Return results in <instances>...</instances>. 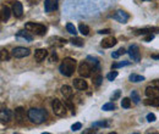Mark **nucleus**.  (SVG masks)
Segmentation results:
<instances>
[{"instance_id": "f257e3e1", "label": "nucleus", "mask_w": 159, "mask_h": 134, "mask_svg": "<svg viewBox=\"0 0 159 134\" xmlns=\"http://www.w3.org/2000/svg\"><path fill=\"white\" fill-rule=\"evenodd\" d=\"M27 116H28V118H30V121L32 123L42 124V123L45 122L47 118H48V112L44 109H36V107H33V109L28 110Z\"/></svg>"}, {"instance_id": "f03ea898", "label": "nucleus", "mask_w": 159, "mask_h": 134, "mask_svg": "<svg viewBox=\"0 0 159 134\" xmlns=\"http://www.w3.org/2000/svg\"><path fill=\"white\" fill-rule=\"evenodd\" d=\"M76 60L72 57H65L59 66V71L65 77H71L76 70Z\"/></svg>"}, {"instance_id": "7ed1b4c3", "label": "nucleus", "mask_w": 159, "mask_h": 134, "mask_svg": "<svg viewBox=\"0 0 159 134\" xmlns=\"http://www.w3.org/2000/svg\"><path fill=\"white\" fill-rule=\"evenodd\" d=\"M25 28L30 32H33L37 36H44L47 33V27L42 23H36V22H27L25 24Z\"/></svg>"}, {"instance_id": "20e7f679", "label": "nucleus", "mask_w": 159, "mask_h": 134, "mask_svg": "<svg viewBox=\"0 0 159 134\" xmlns=\"http://www.w3.org/2000/svg\"><path fill=\"white\" fill-rule=\"evenodd\" d=\"M52 107H53L54 113H55L57 116H59V117L64 116L65 113H66V107H65V104L61 103L59 99H54V100H53V103H52Z\"/></svg>"}, {"instance_id": "39448f33", "label": "nucleus", "mask_w": 159, "mask_h": 134, "mask_svg": "<svg viewBox=\"0 0 159 134\" xmlns=\"http://www.w3.org/2000/svg\"><path fill=\"white\" fill-rule=\"evenodd\" d=\"M78 75L81 77H83V78H87L91 76V73H92V67L89 66V64L87 61H82L80 65H78Z\"/></svg>"}, {"instance_id": "423d86ee", "label": "nucleus", "mask_w": 159, "mask_h": 134, "mask_svg": "<svg viewBox=\"0 0 159 134\" xmlns=\"http://www.w3.org/2000/svg\"><path fill=\"white\" fill-rule=\"evenodd\" d=\"M127 54L130 55V57H131V60H132V61H135V62H140V61H141L140 48H138L136 44H134V45L130 46L129 50H127Z\"/></svg>"}, {"instance_id": "0eeeda50", "label": "nucleus", "mask_w": 159, "mask_h": 134, "mask_svg": "<svg viewBox=\"0 0 159 134\" xmlns=\"http://www.w3.org/2000/svg\"><path fill=\"white\" fill-rule=\"evenodd\" d=\"M12 56L16 59H22V57H27L31 54V50L28 48H25V46H17L12 50Z\"/></svg>"}, {"instance_id": "6e6552de", "label": "nucleus", "mask_w": 159, "mask_h": 134, "mask_svg": "<svg viewBox=\"0 0 159 134\" xmlns=\"http://www.w3.org/2000/svg\"><path fill=\"white\" fill-rule=\"evenodd\" d=\"M113 18L116 20V21L120 22V23H126L129 21V18H130V15L124 10H116L115 13L113 15Z\"/></svg>"}, {"instance_id": "1a4fd4ad", "label": "nucleus", "mask_w": 159, "mask_h": 134, "mask_svg": "<svg viewBox=\"0 0 159 134\" xmlns=\"http://www.w3.org/2000/svg\"><path fill=\"white\" fill-rule=\"evenodd\" d=\"M144 93L147 98H159V88L155 85H148Z\"/></svg>"}, {"instance_id": "9d476101", "label": "nucleus", "mask_w": 159, "mask_h": 134, "mask_svg": "<svg viewBox=\"0 0 159 134\" xmlns=\"http://www.w3.org/2000/svg\"><path fill=\"white\" fill-rule=\"evenodd\" d=\"M12 13L15 15V17H21L22 13H23V6L22 3L20 1H13L12 3Z\"/></svg>"}, {"instance_id": "9b49d317", "label": "nucleus", "mask_w": 159, "mask_h": 134, "mask_svg": "<svg viewBox=\"0 0 159 134\" xmlns=\"http://www.w3.org/2000/svg\"><path fill=\"white\" fill-rule=\"evenodd\" d=\"M116 43H117V40L114 37H110V38L103 39L102 43H100V46L104 49H109V48H113L114 45H116Z\"/></svg>"}, {"instance_id": "f8f14e48", "label": "nucleus", "mask_w": 159, "mask_h": 134, "mask_svg": "<svg viewBox=\"0 0 159 134\" xmlns=\"http://www.w3.org/2000/svg\"><path fill=\"white\" fill-rule=\"evenodd\" d=\"M12 111L9 110V109H5V110H1L0 112V119H1V123H8L9 121L12 118Z\"/></svg>"}, {"instance_id": "ddd939ff", "label": "nucleus", "mask_w": 159, "mask_h": 134, "mask_svg": "<svg viewBox=\"0 0 159 134\" xmlns=\"http://www.w3.org/2000/svg\"><path fill=\"white\" fill-rule=\"evenodd\" d=\"M58 9V4L57 1H53V0H44V11L47 13H50L53 10Z\"/></svg>"}, {"instance_id": "4468645a", "label": "nucleus", "mask_w": 159, "mask_h": 134, "mask_svg": "<svg viewBox=\"0 0 159 134\" xmlns=\"http://www.w3.org/2000/svg\"><path fill=\"white\" fill-rule=\"evenodd\" d=\"M73 87L77 90H86L88 84L86 80H83L82 78H76V79H73Z\"/></svg>"}, {"instance_id": "2eb2a0df", "label": "nucleus", "mask_w": 159, "mask_h": 134, "mask_svg": "<svg viewBox=\"0 0 159 134\" xmlns=\"http://www.w3.org/2000/svg\"><path fill=\"white\" fill-rule=\"evenodd\" d=\"M47 56H48V50L47 49H37L36 51H34V59H36L38 62L43 61Z\"/></svg>"}, {"instance_id": "dca6fc26", "label": "nucleus", "mask_w": 159, "mask_h": 134, "mask_svg": "<svg viewBox=\"0 0 159 134\" xmlns=\"http://www.w3.org/2000/svg\"><path fill=\"white\" fill-rule=\"evenodd\" d=\"M11 12H12V10H10V8H8V6H3L1 13H0V20H1V22L8 21V20L10 18V16H11Z\"/></svg>"}, {"instance_id": "f3484780", "label": "nucleus", "mask_w": 159, "mask_h": 134, "mask_svg": "<svg viewBox=\"0 0 159 134\" xmlns=\"http://www.w3.org/2000/svg\"><path fill=\"white\" fill-rule=\"evenodd\" d=\"M26 31H27V29H26ZM26 31H20L17 34H16V38H17V39H21V38H22V39L26 40V42H32V40H33V36L30 34V33L26 32Z\"/></svg>"}, {"instance_id": "a211bd4d", "label": "nucleus", "mask_w": 159, "mask_h": 134, "mask_svg": "<svg viewBox=\"0 0 159 134\" xmlns=\"http://www.w3.org/2000/svg\"><path fill=\"white\" fill-rule=\"evenodd\" d=\"M60 91H61V94L64 95V98H66V99H70L71 96H72V89H71V87H69V85H63L60 88Z\"/></svg>"}, {"instance_id": "6ab92c4d", "label": "nucleus", "mask_w": 159, "mask_h": 134, "mask_svg": "<svg viewBox=\"0 0 159 134\" xmlns=\"http://www.w3.org/2000/svg\"><path fill=\"white\" fill-rule=\"evenodd\" d=\"M15 118L17 119L18 123H21L23 118H25V110L23 107H17V109H15Z\"/></svg>"}, {"instance_id": "aec40b11", "label": "nucleus", "mask_w": 159, "mask_h": 134, "mask_svg": "<svg viewBox=\"0 0 159 134\" xmlns=\"http://www.w3.org/2000/svg\"><path fill=\"white\" fill-rule=\"evenodd\" d=\"M143 104H144V105H147V106L159 107V98H148L147 100H144Z\"/></svg>"}, {"instance_id": "412c9836", "label": "nucleus", "mask_w": 159, "mask_h": 134, "mask_svg": "<svg viewBox=\"0 0 159 134\" xmlns=\"http://www.w3.org/2000/svg\"><path fill=\"white\" fill-rule=\"evenodd\" d=\"M154 31H159V28H151V27H148V28H142V29H137L135 32V34L137 36H141V34H151L152 32Z\"/></svg>"}, {"instance_id": "4be33fe9", "label": "nucleus", "mask_w": 159, "mask_h": 134, "mask_svg": "<svg viewBox=\"0 0 159 134\" xmlns=\"http://www.w3.org/2000/svg\"><path fill=\"white\" fill-rule=\"evenodd\" d=\"M129 79H130V82H132V83H138V82H143L144 77L140 76V75H136V73H132V75H130Z\"/></svg>"}, {"instance_id": "5701e85b", "label": "nucleus", "mask_w": 159, "mask_h": 134, "mask_svg": "<svg viewBox=\"0 0 159 134\" xmlns=\"http://www.w3.org/2000/svg\"><path fill=\"white\" fill-rule=\"evenodd\" d=\"M78 31L81 32V34H83V36H88L89 34V27L87 24H83V23H81L78 26Z\"/></svg>"}, {"instance_id": "b1692460", "label": "nucleus", "mask_w": 159, "mask_h": 134, "mask_svg": "<svg viewBox=\"0 0 159 134\" xmlns=\"http://www.w3.org/2000/svg\"><path fill=\"white\" fill-rule=\"evenodd\" d=\"M0 59H1V61H8V60L10 59L9 51L6 49H1V51H0Z\"/></svg>"}, {"instance_id": "393cba45", "label": "nucleus", "mask_w": 159, "mask_h": 134, "mask_svg": "<svg viewBox=\"0 0 159 134\" xmlns=\"http://www.w3.org/2000/svg\"><path fill=\"white\" fill-rule=\"evenodd\" d=\"M87 60L93 65V68H94V67H95V68H99V61H98V59H97V57L87 56Z\"/></svg>"}, {"instance_id": "a878e982", "label": "nucleus", "mask_w": 159, "mask_h": 134, "mask_svg": "<svg viewBox=\"0 0 159 134\" xmlns=\"http://www.w3.org/2000/svg\"><path fill=\"white\" fill-rule=\"evenodd\" d=\"M102 110L103 111H113V110H115V105H114V103H107L103 105Z\"/></svg>"}, {"instance_id": "bb28decb", "label": "nucleus", "mask_w": 159, "mask_h": 134, "mask_svg": "<svg viewBox=\"0 0 159 134\" xmlns=\"http://www.w3.org/2000/svg\"><path fill=\"white\" fill-rule=\"evenodd\" d=\"M131 100L135 103V104H140V95H138V93L137 91H131V95H130Z\"/></svg>"}, {"instance_id": "cd10ccee", "label": "nucleus", "mask_w": 159, "mask_h": 134, "mask_svg": "<svg viewBox=\"0 0 159 134\" xmlns=\"http://www.w3.org/2000/svg\"><path fill=\"white\" fill-rule=\"evenodd\" d=\"M70 42H71L72 45L80 46V48H81V46H83V42H82V39H80V38H71Z\"/></svg>"}, {"instance_id": "c85d7f7f", "label": "nucleus", "mask_w": 159, "mask_h": 134, "mask_svg": "<svg viewBox=\"0 0 159 134\" xmlns=\"http://www.w3.org/2000/svg\"><path fill=\"white\" fill-rule=\"evenodd\" d=\"M66 31L70 33V34H76V33H77V31H76V27L72 24V23H67L66 24Z\"/></svg>"}, {"instance_id": "c756f323", "label": "nucleus", "mask_w": 159, "mask_h": 134, "mask_svg": "<svg viewBox=\"0 0 159 134\" xmlns=\"http://www.w3.org/2000/svg\"><path fill=\"white\" fill-rule=\"evenodd\" d=\"M130 106H131V99L124 98V99L121 100V107H124V109H129Z\"/></svg>"}, {"instance_id": "7c9ffc66", "label": "nucleus", "mask_w": 159, "mask_h": 134, "mask_svg": "<svg viewBox=\"0 0 159 134\" xmlns=\"http://www.w3.org/2000/svg\"><path fill=\"white\" fill-rule=\"evenodd\" d=\"M93 127H102V128H105V127H109V123L105 122V121H98V122H94Z\"/></svg>"}, {"instance_id": "2f4dec72", "label": "nucleus", "mask_w": 159, "mask_h": 134, "mask_svg": "<svg viewBox=\"0 0 159 134\" xmlns=\"http://www.w3.org/2000/svg\"><path fill=\"white\" fill-rule=\"evenodd\" d=\"M117 75H119L117 71H113V72H110V73H108V75H107V79L108 80H112V82H113V80L117 77Z\"/></svg>"}, {"instance_id": "473e14b6", "label": "nucleus", "mask_w": 159, "mask_h": 134, "mask_svg": "<svg viewBox=\"0 0 159 134\" xmlns=\"http://www.w3.org/2000/svg\"><path fill=\"white\" fill-rule=\"evenodd\" d=\"M127 65H130V61H122V62H119V64H114L113 68H119V67H124V66H127Z\"/></svg>"}, {"instance_id": "72a5a7b5", "label": "nucleus", "mask_w": 159, "mask_h": 134, "mask_svg": "<svg viewBox=\"0 0 159 134\" xmlns=\"http://www.w3.org/2000/svg\"><path fill=\"white\" fill-rule=\"evenodd\" d=\"M81 127H82V124H81L80 122H76V123H73V124L71 126V131H72V132H76V131L81 129Z\"/></svg>"}, {"instance_id": "f704fd0d", "label": "nucleus", "mask_w": 159, "mask_h": 134, "mask_svg": "<svg viewBox=\"0 0 159 134\" xmlns=\"http://www.w3.org/2000/svg\"><path fill=\"white\" fill-rule=\"evenodd\" d=\"M155 119H157V117H155L154 113H148V115H147V121H148V122H154Z\"/></svg>"}, {"instance_id": "c9c22d12", "label": "nucleus", "mask_w": 159, "mask_h": 134, "mask_svg": "<svg viewBox=\"0 0 159 134\" xmlns=\"http://www.w3.org/2000/svg\"><path fill=\"white\" fill-rule=\"evenodd\" d=\"M121 95V91L120 90H115V93L112 95V100H116V99H119Z\"/></svg>"}, {"instance_id": "e433bc0d", "label": "nucleus", "mask_w": 159, "mask_h": 134, "mask_svg": "<svg viewBox=\"0 0 159 134\" xmlns=\"http://www.w3.org/2000/svg\"><path fill=\"white\" fill-rule=\"evenodd\" d=\"M65 105L69 107V110H70L72 113H73V105L70 103V101H67V100H66V101H65Z\"/></svg>"}, {"instance_id": "4c0bfd02", "label": "nucleus", "mask_w": 159, "mask_h": 134, "mask_svg": "<svg viewBox=\"0 0 159 134\" xmlns=\"http://www.w3.org/2000/svg\"><path fill=\"white\" fill-rule=\"evenodd\" d=\"M110 32H112V31H110L109 28H105V29H100V31H98L99 34H109Z\"/></svg>"}, {"instance_id": "58836bf2", "label": "nucleus", "mask_w": 159, "mask_h": 134, "mask_svg": "<svg viewBox=\"0 0 159 134\" xmlns=\"http://www.w3.org/2000/svg\"><path fill=\"white\" fill-rule=\"evenodd\" d=\"M153 39H154V34H152V33H151L149 36H147L146 38H144V42H152Z\"/></svg>"}, {"instance_id": "ea45409f", "label": "nucleus", "mask_w": 159, "mask_h": 134, "mask_svg": "<svg viewBox=\"0 0 159 134\" xmlns=\"http://www.w3.org/2000/svg\"><path fill=\"white\" fill-rule=\"evenodd\" d=\"M102 79H103V77H102V76H98V77L95 78V85H97V87H99V85H100Z\"/></svg>"}, {"instance_id": "a19ab883", "label": "nucleus", "mask_w": 159, "mask_h": 134, "mask_svg": "<svg viewBox=\"0 0 159 134\" xmlns=\"http://www.w3.org/2000/svg\"><path fill=\"white\" fill-rule=\"evenodd\" d=\"M57 60H58V56H57V54H55V52H53L52 54V56H50V61H57Z\"/></svg>"}, {"instance_id": "79ce46f5", "label": "nucleus", "mask_w": 159, "mask_h": 134, "mask_svg": "<svg viewBox=\"0 0 159 134\" xmlns=\"http://www.w3.org/2000/svg\"><path fill=\"white\" fill-rule=\"evenodd\" d=\"M119 56H120V54L117 52V51H115V52H112V57H113V59H117Z\"/></svg>"}, {"instance_id": "37998d69", "label": "nucleus", "mask_w": 159, "mask_h": 134, "mask_svg": "<svg viewBox=\"0 0 159 134\" xmlns=\"http://www.w3.org/2000/svg\"><path fill=\"white\" fill-rule=\"evenodd\" d=\"M117 52H119V54H120V55H122V54H125V52H126V50H125V49H124V48H120L119 50H117Z\"/></svg>"}, {"instance_id": "c03bdc74", "label": "nucleus", "mask_w": 159, "mask_h": 134, "mask_svg": "<svg viewBox=\"0 0 159 134\" xmlns=\"http://www.w3.org/2000/svg\"><path fill=\"white\" fill-rule=\"evenodd\" d=\"M152 85H155V87H158L159 88V79H155L153 83H152Z\"/></svg>"}, {"instance_id": "a18cd8bd", "label": "nucleus", "mask_w": 159, "mask_h": 134, "mask_svg": "<svg viewBox=\"0 0 159 134\" xmlns=\"http://www.w3.org/2000/svg\"><path fill=\"white\" fill-rule=\"evenodd\" d=\"M152 59H154V60H159V55H155V54H153V55H152Z\"/></svg>"}, {"instance_id": "49530a36", "label": "nucleus", "mask_w": 159, "mask_h": 134, "mask_svg": "<svg viewBox=\"0 0 159 134\" xmlns=\"http://www.w3.org/2000/svg\"><path fill=\"white\" fill-rule=\"evenodd\" d=\"M94 131H92V129H89V131H83V133L85 134H87V133H93Z\"/></svg>"}, {"instance_id": "de8ad7c7", "label": "nucleus", "mask_w": 159, "mask_h": 134, "mask_svg": "<svg viewBox=\"0 0 159 134\" xmlns=\"http://www.w3.org/2000/svg\"><path fill=\"white\" fill-rule=\"evenodd\" d=\"M142 1H147V0H142Z\"/></svg>"}]
</instances>
